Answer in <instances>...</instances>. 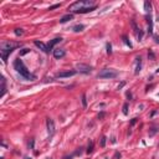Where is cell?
Listing matches in <instances>:
<instances>
[{"mask_svg":"<svg viewBox=\"0 0 159 159\" xmlns=\"http://www.w3.org/2000/svg\"><path fill=\"white\" fill-rule=\"evenodd\" d=\"M21 47V42H11V41H5L1 44V49H0V54H1V60L4 63H6L8 57L15 49Z\"/></svg>","mask_w":159,"mask_h":159,"instance_id":"6da1fadb","label":"cell"},{"mask_svg":"<svg viewBox=\"0 0 159 159\" xmlns=\"http://www.w3.org/2000/svg\"><path fill=\"white\" fill-rule=\"evenodd\" d=\"M14 68L16 70L18 73H20V75L23 76L24 78L30 80V81H34V80L36 78V76L34 75V73H31V72L26 68V66L24 65V62L20 60V59L14 60Z\"/></svg>","mask_w":159,"mask_h":159,"instance_id":"7a4b0ae2","label":"cell"},{"mask_svg":"<svg viewBox=\"0 0 159 159\" xmlns=\"http://www.w3.org/2000/svg\"><path fill=\"white\" fill-rule=\"evenodd\" d=\"M94 1L93 0H81V1H75L73 4H71L68 6V10L72 11V13H77L78 10L83 9V8H91V6H94Z\"/></svg>","mask_w":159,"mask_h":159,"instance_id":"3957f363","label":"cell"},{"mask_svg":"<svg viewBox=\"0 0 159 159\" xmlns=\"http://www.w3.org/2000/svg\"><path fill=\"white\" fill-rule=\"evenodd\" d=\"M117 76L118 72L116 70H112V68H103L98 73L99 78H116Z\"/></svg>","mask_w":159,"mask_h":159,"instance_id":"277c9868","label":"cell"},{"mask_svg":"<svg viewBox=\"0 0 159 159\" xmlns=\"http://www.w3.org/2000/svg\"><path fill=\"white\" fill-rule=\"evenodd\" d=\"M93 70V67L89 65H86V63H77L76 65V71L77 72H81V73H91Z\"/></svg>","mask_w":159,"mask_h":159,"instance_id":"5b68a950","label":"cell"},{"mask_svg":"<svg viewBox=\"0 0 159 159\" xmlns=\"http://www.w3.org/2000/svg\"><path fill=\"white\" fill-rule=\"evenodd\" d=\"M46 127H47V132H49L50 138L54 137V134H55V122L52 121L51 118H47L46 119Z\"/></svg>","mask_w":159,"mask_h":159,"instance_id":"8992f818","label":"cell"},{"mask_svg":"<svg viewBox=\"0 0 159 159\" xmlns=\"http://www.w3.org/2000/svg\"><path fill=\"white\" fill-rule=\"evenodd\" d=\"M131 24H132V26H133V30H134V34H136V36H137V39H138V41H142V39H143V31H142V30H140V29L137 26V24H136V21H134V20H132Z\"/></svg>","mask_w":159,"mask_h":159,"instance_id":"52a82bcc","label":"cell"},{"mask_svg":"<svg viewBox=\"0 0 159 159\" xmlns=\"http://www.w3.org/2000/svg\"><path fill=\"white\" fill-rule=\"evenodd\" d=\"M76 73H77V71H76V70L59 72V73H57V78H66V77H71V76H75Z\"/></svg>","mask_w":159,"mask_h":159,"instance_id":"ba28073f","label":"cell"},{"mask_svg":"<svg viewBox=\"0 0 159 159\" xmlns=\"http://www.w3.org/2000/svg\"><path fill=\"white\" fill-rule=\"evenodd\" d=\"M61 41H62V39H61V38H56V39H54V40H51V41L49 42V44H47V50H49V54H50V51H54V50H55V49H54L55 45H57V44L61 42Z\"/></svg>","mask_w":159,"mask_h":159,"instance_id":"9c48e42d","label":"cell"},{"mask_svg":"<svg viewBox=\"0 0 159 159\" xmlns=\"http://www.w3.org/2000/svg\"><path fill=\"white\" fill-rule=\"evenodd\" d=\"M52 54H54V57H55V59L60 60V59H62V57H65L66 51L63 50V49H55V50L52 51Z\"/></svg>","mask_w":159,"mask_h":159,"instance_id":"30bf717a","label":"cell"},{"mask_svg":"<svg viewBox=\"0 0 159 159\" xmlns=\"http://www.w3.org/2000/svg\"><path fill=\"white\" fill-rule=\"evenodd\" d=\"M142 71V57L138 56L136 57V67H134V73L139 75V72Z\"/></svg>","mask_w":159,"mask_h":159,"instance_id":"8fae6325","label":"cell"},{"mask_svg":"<svg viewBox=\"0 0 159 159\" xmlns=\"http://www.w3.org/2000/svg\"><path fill=\"white\" fill-rule=\"evenodd\" d=\"M34 45H35L36 47H39L40 50H42L45 54H49V50H47V45H46V44H44V42H41V41L35 40V41H34Z\"/></svg>","mask_w":159,"mask_h":159,"instance_id":"7c38bea8","label":"cell"},{"mask_svg":"<svg viewBox=\"0 0 159 159\" xmlns=\"http://www.w3.org/2000/svg\"><path fill=\"white\" fill-rule=\"evenodd\" d=\"M97 9V6L94 5V6H91V8H83V9L78 10L76 14H87V13H91V11H93V10Z\"/></svg>","mask_w":159,"mask_h":159,"instance_id":"4fadbf2b","label":"cell"},{"mask_svg":"<svg viewBox=\"0 0 159 159\" xmlns=\"http://www.w3.org/2000/svg\"><path fill=\"white\" fill-rule=\"evenodd\" d=\"M72 19H73V15L72 14H66L60 19V24H65V23H67V21H71Z\"/></svg>","mask_w":159,"mask_h":159,"instance_id":"5bb4252c","label":"cell"},{"mask_svg":"<svg viewBox=\"0 0 159 159\" xmlns=\"http://www.w3.org/2000/svg\"><path fill=\"white\" fill-rule=\"evenodd\" d=\"M5 93H6V81H5V77H1V93H0V97H4Z\"/></svg>","mask_w":159,"mask_h":159,"instance_id":"9a60e30c","label":"cell"},{"mask_svg":"<svg viewBox=\"0 0 159 159\" xmlns=\"http://www.w3.org/2000/svg\"><path fill=\"white\" fill-rule=\"evenodd\" d=\"M147 20H148V34L152 35L153 34V21H152V16H147Z\"/></svg>","mask_w":159,"mask_h":159,"instance_id":"2e32d148","label":"cell"},{"mask_svg":"<svg viewBox=\"0 0 159 159\" xmlns=\"http://www.w3.org/2000/svg\"><path fill=\"white\" fill-rule=\"evenodd\" d=\"M93 148H94V143L92 142V140H89L88 147H87V150H86V153H87V154H91V153L93 152Z\"/></svg>","mask_w":159,"mask_h":159,"instance_id":"e0dca14e","label":"cell"},{"mask_svg":"<svg viewBox=\"0 0 159 159\" xmlns=\"http://www.w3.org/2000/svg\"><path fill=\"white\" fill-rule=\"evenodd\" d=\"M83 29H84V25L78 24V25H75V26H73V31H75V33H81V31H83Z\"/></svg>","mask_w":159,"mask_h":159,"instance_id":"ac0fdd59","label":"cell"},{"mask_svg":"<svg viewBox=\"0 0 159 159\" xmlns=\"http://www.w3.org/2000/svg\"><path fill=\"white\" fill-rule=\"evenodd\" d=\"M144 10L148 14H150V11H152V4H150L149 1H144Z\"/></svg>","mask_w":159,"mask_h":159,"instance_id":"d6986e66","label":"cell"},{"mask_svg":"<svg viewBox=\"0 0 159 159\" xmlns=\"http://www.w3.org/2000/svg\"><path fill=\"white\" fill-rule=\"evenodd\" d=\"M14 33H15L16 36H23V35H24V30H23V29H15Z\"/></svg>","mask_w":159,"mask_h":159,"instance_id":"ffe728a7","label":"cell"},{"mask_svg":"<svg viewBox=\"0 0 159 159\" xmlns=\"http://www.w3.org/2000/svg\"><path fill=\"white\" fill-rule=\"evenodd\" d=\"M122 39H123V41H124V44H126L127 46H129V47H131V49H132V47H133V46H132V44H131V41L128 40V38H127L126 35H124V36H123V38H122Z\"/></svg>","mask_w":159,"mask_h":159,"instance_id":"44dd1931","label":"cell"},{"mask_svg":"<svg viewBox=\"0 0 159 159\" xmlns=\"http://www.w3.org/2000/svg\"><path fill=\"white\" fill-rule=\"evenodd\" d=\"M106 49H107V54L108 55H111V54H112V45H111V42H107Z\"/></svg>","mask_w":159,"mask_h":159,"instance_id":"7402d4cb","label":"cell"},{"mask_svg":"<svg viewBox=\"0 0 159 159\" xmlns=\"http://www.w3.org/2000/svg\"><path fill=\"white\" fill-rule=\"evenodd\" d=\"M157 132H159V127H154V128H152V131L149 132V136H154Z\"/></svg>","mask_w":159,"mask_h":159,"instance_id":"603a6c76","label":"cell"},{"mask_svg":"<svg viewBox=\"0 0 159 159\" xmlns=\"http://www.w3.org/2000/svg\"><path fill=\"white\" fill-rule=\"evenodd\" d=\"M29 52H30V49H26V47H25V49H23V50L20 51V56H24V55H26Z\"/></svg>","mask_w":159,"mask_h":159,"instance_id":"cb8c5ba5","label":"cell"},{"mask_svg":"<svg viewBox=\"0 0 159 159\" xmlns=\"http://www.w3.org/2000/svg\"><path fill=\"white\" fill-rule=\"evenodd\" d=\"M123 114H128V103H124L123 104Z\"/></svg>","mask_w":159,"mask_h":159,"instance_id":"d4e9b609","label":"cell"},{"mask_svg":"<svg viewBox=\"0 0 159 159\" xmlns=\"http://www.w3.org/2000/svg\"><path fill=\"white\" fill-rule=\"evenodd\" d=\"M82 104H83V107H87V99H86V94H82Z\"/></svg>","mask_w":159,"mask_h":159,"instance_id":"484cf974","label":"cell"},{"mask_svg":"<svg viewBox=\"0 0 159 159\" xmlns=\"http://www.w3.org/2000/svg\"><path fill=\"white\" fill-rule=\"evenodd\" d=\"M106 140H107V138H106L104 136H103L102 138H101V147H102V148L104 147V145H106Z\"/></svg>","mask_w":159,"mask_h":159,"instance_id":"4316f807","label":"cell"},{"mask_svg":"<svg viewBox=\"0 0 159 159\" xmlns=\"http://www.w3.org/2000/svg\"><path fill=\"white\" fill-rule=\"evenodd\" d=\"M148 57H149L150 60H154V59H155L154 52H153V51H149V52H148Z\"/></svg>","mask_w":159,"mask_h":159,"instance_id":"83f0119b","label":"cell"},{"mask_svg":"<svg viewBox=\"0 0 159 159\" xmlns=\"http://www.w3.org/2000/svg\"><path fill=\"white\" fill-rule=\"evenodd\" d=\"M61 4H55V5H51L50 8H49V10H54V9H57V8H60Z\"/></svg>","mask_w":159,"mask_h":159,"instance_id":"f1b7e54d","label":"cell"},{"mask_svg":"<svg viewBox=\"0 0 159 159\" xmlns=\"http://www.w3.org/2000/svg\"><path fill=\"white\" fill-rule=\"evenodd\" d=\"M119 158H121V153H119V152H116V154H114L113 159H119Z\"/></svg>","mask_w":159,"mask_h":159,"instance_id":"f546056e","label":"cell"},{"mask_svg":"<svg viewBox=\"0 0 159 159\" xmlns=\"http://www.w3.org/2000/svg\"><path fill=\"white\" fill-rule=\"evenodd\" d=\"M127 98H128V99L133 98V96H132V93H131V91H128V92H127Z\"/></svg>","mask_w":159,"mask_h":159,"instance_id":"4dcf8cb0","label":"cell"},{"mask_svg":"<svg viewBox=\"0 0 159 159\" xmlns=\"http://www.w3.org/2000/svg\"><path fill=\"white\" fill-rule=\"evenodd\" d=\"M34 143H35V140H34V139H31V140H30V143H29V147H30L31 149L34 148Z\"/></svg>","mask_w":159,"mask_h":159,"instance_id":"1f68e13d","label":"cell"},{"mask_svg":"<svg viewBox=\"0 0 159 159\" xmlns=\"http://www.w3.org/2000/svg\"><path fill=\"white\" fill-rule=\"evenodd\" d=\"M136 123H137V118H133V119L131 121V126H134Z\"/></svg>","mask_w":159,"mask_h":159,"instance_id":"d6a6232c","label":"cell"},{"mask_svg":"<svg viewBox=\"0 0 159 159\" xmlns=\"http://www.w3.org/2000/svg\"><path fill=\"white\" fill-rule=\"evenodd\" d=\"M103 117H104V112H101V113L98 114V118H99V119H102Z\"/></svg>","mask_w":159,"mask_h":159,"instance_id":"836d02e7","label":"cell"},{"mask_svg":"<svg viewBox=\"0 0 159 159\" xmlns=\"http://www.w3.org/2000/svg\"><path fill=\"white\" fill-rule=\"evenodd\" d=\"M124 84H126V82H122V83L119 84V86H118V89H121L122 87H123V86H124Z\"/></svg>","mask_w":159,"mask_h":159,"instance_id":"e575fe53","label":"cell"},{"mask_svg":"<svg viewBox=\"0 0 159 159\" xmlns=\"http://www.w3.org/2000/svg\"><path fill=\"white\" fill-rule=\"evenodd\" d=\"M154 39H155V42L159 44V36H154Z\"/></svg>","mask_w":159,"mask_h":159,"instance_id":"d590c367","label":"cell"},{"mask_svg":"<svg viewBox=\"0 0 159 159\" xmlns=\"http://www.w3.org/2000/svg\"><path fill=\"white\" fill-rule=\"evenodd\" d=\"M65 159H72V157H66Z\"/></svg>","mask_w":159,"mask_h":159,"instance_id":"8d00e7d4","label":"cell"},{"mask_svg":"<svg viewBox=\"0 0 159 159\" xmlns=\"http://www.w3.org/2000/svg\"><path fill=\"white\" fill-rule=\"evenodd\" d=\"M155 72H157V73H158V72H159V67H158V70H157V71H155Z\"/></svg>","mask_w":159,"mask_h":159,"instance_id":"74e56055","label":"cell"},{"mask_svg":"<svg viewBox=\"0 0 159 159\" xmlns=\"http://www.w3.org/2000/svg\"><path fill=\"white\" fill-rule=\"evenodd\" d=\"M25 159H31V158H29V157H26V158H25Z\"/></svg>","mask_w":159,"mask_h":159,"instance_id":"f35d334b","label":"cell"},{"mask_svg":"<svg viewBox=\"0 0 159 159\" xmlns=\"http://www.w3.org/2000/svg\"><path fill=\"white\" fill-rule=\"evenodd\" d=\"M47 159H52V158H47Z\"/></svg>","mask_w":159,"mask_h":159,"instance_id":"ab89813d","label":"cell"},{"mask_svg":"<svg viewBox=\"0 0 159 159\" xmlns=\"http://www.w3.org/2000/svg\"><path fill=\"white\" fill-rule=\"evenodd\" d=\"M158 96H159V93H158Z\"/></svg>","mask_w":159,"mask_h":159,"instance_id":"60d3db41","label":"cell"},{"mask_svg":"<svg viewBox=\"0 0 159 159\" xmlns=\"http://www.w3.org/2000/svg\"><path fill=\"white\" fill-rule=\"evenodd\" d=\"M106 159H107V158H106Z\"/></svg>","mask_w":159,"mask_h":159,"instance_id":"b9f144b4","label":"cell"}]
</instances>
